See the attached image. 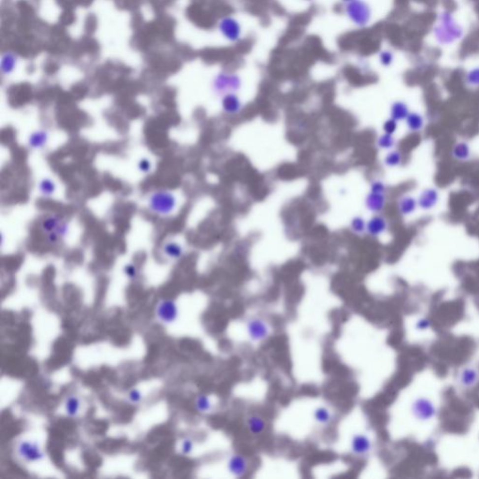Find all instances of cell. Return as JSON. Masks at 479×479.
Returning <instances> with one entry per match:
<instances>
[{"instance_id": "obj_1", "label": "cell", "mask_w": 479, "mask_h": 479, "mask_svg": "<svg viewBox=\"0 0 479 479\" xmlns=\"http://www.w3.org/2000/svg\"><path fill=\"white\" fill-rule=\"evenodd\" d=\"M433 34L440 44L448 45L461 38L463 29L456 22L451 13L445 11L441 13L439 23L435 27Z\"/></svg>"}, {"instance_id": "obj_2", "label": "cell", "mask_w": 479, "mask_h": 479, "mask_svg": "<svg viewBox=\"0 0 479 479\" xmlns=\"http://www.w3.org/2000/svg\"><path fill=\"white\" fill-rule=\"evenodd\" d=\"M177 206V198L168 190L155 191L148 198L151 212L161 216H170Z\"/></svg>"}, {"instance_id": "obj_3", "label": "cell", "mask_w": 479, "mask_h": 479, "mask_svg": "<svg viewBox=\"0 0 479 479\" xmlns=\"http://www.w3.org/2000/svg\"><path fill=\"white\" fill-rule=\"evenodd\" d=\"M346 13L350 21L358 27H365L372 19V10L363 0H354L347 4Z\"/></svg>"}, {"instance_id": "obj_4", "label": "cell", "mask_w": 479, "mask_h": 479, "mask_svg": "<svg viewBox=\"0 0 479 479\" xmlns=\"http://www.w3.org/2000/svg\"><path fill=\"white\" fill-rule=\"evenodd\" d=\"M16 454L26 463H35L45 459V453L39 444L30 440H22L16 446Z\"/></svg>"}, {"instance_id": "obj_5", "label": "cell", "mask_w": 479, "mask_h": 479, "mask_svg": "<svg viewBox=\"0 0 479 479\" xmlns=\"http://www.w3.org/2000/svg\"><path fill=\"white\" fill-rule=\"evenodd\" d=\"M155 314L160 323L165 325L172 324L178 319V305L173 300H162L158 303Z\"/></svg>"}, {"instance_id": "obj_6", "label": "cell", "mask_w": 479, "mask_h": 479, "mask_svg": "<svg viewBox=\"0 0 479 479\" xmlns=\"http://www.w3.org/2000/svg\"><path fill=\"white\" fill-rule=\"evenodd\" d=\"M246 331L248 337L252 342L259 343L269 337L271 329L265 320L253 318L248 320L246 324Z\"/></svg>"}, {"instance_id": "obj_7", "label": "cell", "mask_w": 479, "mask_h": 479, "mask_svg": "<svg viewBox=\"0 0 479 479\" xmlns=\"http://www.w3.org/2000/svg\"><path fill=\"white\" fill-rule=\"evenodd\" d=\"M242 86V80L237 74L221 73L215 81V89L217 93L228 94L238 91Z\"/></svg>"}, {"instance_id": "obj_8", "label": "cell", "mask_w": 479, "mask_h": 479, "mask_svg": "<svg viewBox=\"0 0 479 479\" xmlns=\"http://www.w3.org/2000/svg\"><path fill=\"white\" fill-rule=\"evenodd\" d=\"M41 229L46 234L51 232H57L61 238H64L67 234L68 225L61 219L60 216L50 215L43 219L41 223Z\"/></svg>"}, {"instance_id": "obj_9", "label": "cell", "mask_w": 479, "mask_h": 479, "mask_svg": "<svg viewBox=\"0 0 479 479\" xmlns=\"http://www.w3.org/2000/svg\"><path fill=\"white\" fill-rule=\"evenodd\" d=\"M220 32L229 41L236 42L242 36V27L238 20L233 17H225L219 24Z\"/></svg>"}, {"instance_id": "obj_10", "label": "cell", "mask_w": 479, "mask_h": 479, "mask_svg": "<svg viewBox=\"0 0 479 479\" xmlns=\"http://www.w3.org/2000/svg\"><path fill=\"white\" fill-rule=\"evenodd\" d=\"M413 413L420 420H429L436 415V408L428 399L420 398L415 401L412 406Z\"/></svg>"}, {"instance_id": "obj_11", "label": "cell", "mask_w": 479, "mask_h": 479, "mask_svg": "<svg viewBox=\"0 0 479 479\" xmlns=\"http://www.w3.org/2000/svg\"><path fill=\"white\" fill-rule=\"evenodd\" d=\"M372 441L366 434L357 433L351 438L350 451L355 456H365L372 450Z\"/></svg>"}, {"instance_id": "obj_12", "label": "cell", "mask_w": 479, "mask_h": 479, "mask_svg": "<svg viewBox=\"0 0 479 479\" xmlns=\"http://www.w3.org/2000/svg\"><path fill=\"white\" fill-rule=\"evenodd\" d=\"M227 471L235 478L245 477L249 468L248 460L242 454H234L229 457L226 463Z\"/></svg>"}, {"instance_id": "obj_13", "label": "cell", "mask_w": 479, "mask_h": 479, "mask_svg": "<svg viewBox=\"0 0 479 479\" xmlns=\"http://www.w3.org/2000/svg\"><path fill=\"white\" fill-rule=\"evenodd\" d=\"M440 199L438 189L429 188L424 189L417 197V204L422 210L428 211L437 205Z\"/></svg>"}, {"instance_id": "obj_14", "label": "cell", "mask_w": 479, "mask_h": 479, "mask_svg": "<svg viewBox=\"0 0 479 479\" xmlns=\"http://www.w3.org/2000/svg\"><path fill=\"white\" fill-rule=\"evenodd\" d=\"M385 202L386 199H385V194L383 193H375L370 191V193L367 195L365 198V205L367 209L370 212L375 214H379L385 209Z\"/></svg>"}, {"instance_id": "obj_15", "label": "cell", "mask_w": 479, "mask_h": 479, "mask_svg": "<svg viewBox=\"0 0 479 479\" xmlns=\"http://www.w3.org/2000/svg\"><path fill=\"white\" fill-rule=\"evenodd\" d=\"M387 228V221L384 216L376 215L367 222L366 231L373 237H378L385 233Z\"/></svg>"}, {"instance_id": "obj_16", "label": "cell", "mask_w": 479, "mask_h": 479, "mask_svg": "<svg viewBox=\"0 0 479 479\" xmlns=\"http://www.w3.org/2000/svg\"><path fill=\"white\" fill-rule=\"evenodd\" d=\"M222 108L225 113L228 114H236L242 110V101L240 97L235 93H228L224 95L222 98Z\"/></svg>"}, {"instance_id": "obj_17", "label": "cell", "mask_w": 479, "mask_h": 479, "mask_svg": "<svg viewBox=\"0 0 479 479\" xmlns=\"http://www.w3.org/2000/svg\"><path fill=\"white\" fill-rule=\"evenodd\" d=\"M418 206L417 199H415L412 196L405 195L400 197L398 201V210L401 215L403 216H410L414 214Z\"/></svg>"}, {"instance_id": "obj_18", "label": "cell", "mask_w": 479, "mask_h": 479, "mask_svg": "<svg viewBox=\"0 0 479 479\" xmlns=\"http://www.w3.org/2000/svg\"><path fill=\"white\" fill-rule=\"evenodd\" d=\"M49 140V133L46 130H37L29 135V146L31 149L38 150L46 146Z\"/></svg>"}, {"instance_id": "obj_19", "label": "cell", "mask_w": 479, "mask_h": 479, "mask_svg": "<svg viewBox=\"0 0 479 479\" xmlns=\"http://www.w3.org/2000/svg\"><path fill=\"white\" fill-rule=\"evenodd\" d=\"M409 113V107L404 101H395L390 107V118L397 122L405 120Z\"/></svg>"}, {"instance_id": "obj_20", "label": "cell", "mask_w": 479, "mask_h": 479, "mask_svg": "<svg viewBox=\"0 0 479 479\" xmlns=\"http://www.w3.org/2000/svg\"><path fill=\"white\" fill-rule=\"evenodd\" d=\"M162 252L163 254L165 255L167 257H169L170 259H179L181 258L183 255H184V253H185V250L183 248V246L176 243V242H168L166 243L165 245H163L162 247Z\"/></svg>"}, {"instance_id": "obj_21", "label": "cell", "mask_w": 479, "mask_h": 479, "mask_svg": "<svg viewBox=\"0 0 479 479\" xmlns=\"http://www.w3.org/2000/svg\"><path fill=\"white\" fill-rule=\"evenodd\" d=\"M407 128L411 132L421 131L425 126L424 117L420 113L413 112L408 114L407 118L405 119Z\"/></svg>"}, {"instance_id": "obj_22", "label": "cell", "mask_w": 479, "mask_h": 479, "mask_svg": "<svg viewBox=\"0 0 479 479\" xmlns=\"http://www.w3.org/2000/svg\"><path fill=\"white\" fill-rule=\"evenodd\" d=\"M247 428L254 435H259L266 429V422L263 418L257 415H252L247 418Z\"/></svg>"}, {"instance_id": "obj_23", "label": "cell", "mask_w": 479, "mask_h": 479, "mask_svg": "<svg viewBox=\"0 0 479 479\" xmlns=\"http://www.w3.org/2000/svg\"><path fill=\"white\" fill-rule=\"evenodd\" d=\"M64 405L66 415L69 417H76L81 410V400L75 395H68Z\"/></svg>"}, {"instance_id": "obj_24", "label": "cell", "mask_w": 479, "mask_h": 479, "mask_svg": "<svg viewBox=\"0 0 479 479\" xmlns=\"http://www.w3.org/2000/svg\"><path fill=\"white\" fill-rule=\"evenodd\" d=\"M452 156L456 160H460V161L469 160L470 157H471V148H470L469 144L465 141L458 142L453 147Z\"/></svg>"}, {"instance_id": "obj_25", "label": "cell", "mask_w": 479, "mask_h": 479, "mask_svg": "<svg viewBox=\"0 0 479 479\" xmlns=\"http://www.w3.org/2000/svg\"><path fill=\"white\" fill-rule=\"evenodd\" d=\"M313 417L315 421L319 425H328L331 421L332 415L329 409L325 406H319L313 412Z\"/></svg>"}, {"instance_id": "obj_26", "label": "cell", "mask_w": 479, "mask_h": 479, "mask_svg": "<svg viewBox=\"0 0 479 479\" xmlns=\"http://www.w3.org/2000/svg\"><path fill=\"white\" fill-rule=\"evenodd\" d=\"M39 193L44 197H51L57 190L56 183L50 178H43L38 183Z\"/></svg>"}, {"instance_id": "obj_27", "label": "cell", "mask_w": 479, "mask_h": 479, "mask_svg": "<svg viewBox=\"0 0 479 479\" xmlns=\"http://www.w3.org/2000/svg\"><path fill=\"white\" fill-rule=\"evenodd\" d=\"M195 407L199 413H208L212 410L213 404L211 399L205 394H199L196 398Z\"/></svg>"}, {"instance_id": "obj_28", "label": "cell", "mask_w": 479, "mask_h": 479, "mask_svg": "<svg viewBox=\"0 0 479 479\" xmlns=\"http://www.w3.org/2000/svg\"><path fill=\"white\" fill-rule=\"evenodd\" d=\"M403 162V156L399 151H390L384 159V164L388 168L399 167Z\"/></svg>"}, {"instance_id": "obj_29", "label": "cell", "mask_w": 479, "mask_h": 479, "mask_svg": "<svg viewBox=\"0 0 479 479\" xmlns=\"http://www.w3.org/2000/svg\"><path fill=\"white\" fill-rule=\"evenodd\" d=\"M478 377H479V375H478V372L476 370L465 369L461 374L460 381H461L462 385L471 386V385H474L477 383Z\"/></svg>"}, {"instance_id": "obj_30", "label": "cell", "mask_w": 479, "mask_h": 479, "mask_svg": "<svg viewBox=\"0 0 479 479\" xmlns=\"http://www.w3.org/2000/svg\"><path fill=\"white\" fill-rule=\"evenodd\" d=\"M395 143H396V140H395L393 135L391 134H387V133H385L381 136H379V138L377 139V146L381 149H384V150H389L391 148H393L395 146Z\"/></svg>"}, {"instance_id": "obj_31", "label": "cell", "mask_w": 479, "mask_h": 479, "mask_svg": "<svg viewBox=\"0 0 479 479\" xmlns=\"http://www.w3.org/2000/svg\"><path fill=\"white\" fill-rule=\"evenodd\" d=\"M367 223L363 217L355 216L350 223V228L353 232L357 234H361L366 230Z\"/></svg>"}, {"instance_id": "obj_32", "label": "cell", "mask_w": 479, "mask_h": 479, "mask_svg": "<svg viewBox=\"0 0 479 479\" xmlns=\"http://www.w3.org/2000/svg\"><path fill=\"white\" fill-rule=\"evenodd\" d=\"M466 83L470 86L479 87V67L471 69L466 74Z\"/></svg>"}, {"instance_id": "obj_33", "label": "cell", "mask_w": 479, "mask_h": 479, "mask_svg": "<svg viewBox=\"0 0 479 479\" xmlns=\"http://www.w3.org/2000/svg\"><path fill=\"white\" fill-rule=\"evenodd\" d=\"M393 60H394V56L392 52L388 50H384L379 54V61L382 66H390L393 63Z\"/></svg>"}, {"instance_id": "obj_34", "label": "cell", "mask_w": 479, "mask_h": 479, "mask_svg": "<svg viewBox=\"0 0 479 479\" xmlns=\"http://www.w3.org/2000/svg\"><path fill=\"white\" fill-rule=\"evenodd\" d=\"M123 271H124L125 275H126V276H127L128 279H130V280H134V279H136V278L138 277V275H139V270H138L137 266H136V265H134V264H127V265L124 267V270H123Z\"/></svg>"}, {"instance_id": "obj_35", "label": "cell", "mask_w": 479, "mask_h": 479, "mask_svg": "<svg viewBox=\"0 0 479 479\" xmlns=\"http://www.w3.org/2000/svg\"><path fill=\"white\" fill-rule=\"evenodd\" d=\"M194 449V443L190 438H185L181 443V453L183 455H189Z\"/></svg>"}, {"instance_id": "obj_36", "label": "cell", "mask_w": 479, "mask_h": 479, "mask_svg": "<svg viewBox=\"0 0 479 479\" xmlns=\"http://www.w3.org/2000/svg\"><path fill=\"white\" fill-rule=\"evenodd\" d=\"M397 129H398V122L392 118L387 119L383 125V130L387 134L393 135L395 132L397 131Z\"/></svg>"}, {"instance_id": "obj_37", "label": "cell", "mask_w": 479, "mask_h": 479, "mask_svg": "<svg viewBox=\"0 0 479 479\" xmlns=\"http://www.w3.org/2000/svg\"><path fill=\"white\" fill-rule=\"evenodd\" d=\"M370 189H371V192H375V193H383L385 194V189H386V187H385L384 182L380 181V180H375L371 183V187H370Z\"/></svg>"}, {"instance_id": "obj_38", "label": "cell", "mask_w": 479, "mask_h": 479, "mask_svg": "<svg viewBox=\"0 0 479 479\" xmlns=\"http://www.w3.org/2000/svg\"><path fill=\"white\" fill-rule=\"evenodd\" d=\"M128 399L129 401V403H131L133 404H139L142 399V394H141V391L137 388H133L131 389L128 394Z\"/></svg>"}, {"instance_id": "obj_39", "label": "cell", "mask_w": 479, "mask_h": 479, "mask_svg": "<svg viewBox=\"0 0 479 479\" xmlns=\"http://www.w3.org/2000/svg\"><path fill=\"white\" fill-rule=\"evenodd\" d=\"M138 169L142 173H148L152 169V162L147 158H142L138 163Z\"/></svg>"}, {"instance_id": "obj_40", "label": "cell", "mask_w": 479, "mask_h": 479, "mask_svg": "<svg viewBox=\"0 0 479 479\" xmlns=\"http://www.w3.org/2000/svg\"><path fill=\"white\" fill-rule=\"evenodd\" d=\"M430 326H431V322L428 319L419 320L416 324V328L419 329H428V328H430Z\"/></svg>"}, {"instance_id": "obj_41", "label": "cell", "mask_w": 479, "mask_h": 479, "mask_svg": "<svg viewBox=\"0 0 479 479\" xmlns=\"http://www.w3.org/2000/svg\"><path fill=\"white\" fill-rule=\"evenodd\" d=\"M343 1H344V2H346V3H349V2H351V1H354V0H343Z\"/></svg>"}, {"instance_id": "obj_42", "label": "cell", "mask_w": 479, "mask_h": 479, "mask_svg": "<svg viewBox=\"0 0 479 479\" xmlns=\"http://www.w3.org/2000/svg\"><path fill=\"white\" fill-rule=\"evenodd\" d=\"M305 1H312V0H305Z\"/></svg>"}]
</instances>
